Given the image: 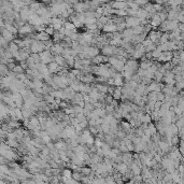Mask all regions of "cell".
Returning a JSON list of instances; mask_svg holds the SVG:
<instances>
[{"mask_svg":"<svg viewBox=\"0 0 184 184\" xmlns=\"http://www.w3.org/2000/svg\"><path fill=\"white\" fill-rule=\"evenodd\" d=\"M162 19H160V17H159L158 14H155L154 16H153V19H152V25L154 26H158L162 24Z\"/></svg>","mask_w":184,"mask_h":184,"instance_id":"6da1fadb","label":"cell"},{"mask_svg":"<svg viewBox=\"0 0 184 184\" xmlns=\"http://www.w3.org/2000/svg\"><path fill=\"white\" fill-rule=\"evenodd\" d=\"M2 35H3V38H6L8 41L12 40V39H13V36H12V33H9L8 30H3V31H2Z\"/></svg>","mask_w":184,"mask_h":184,"instance_id":"7a4b0ae2","label":"cell"},{"mask_svg":"<svg viewBox=\"0 0 184 184\" xmlns=\"http://www.w3.org/2000/svg\"><path fill=\"white\" fill-rule=\"evenodd\" d=\"M57 68H58V64L57 63H51L50 65H48V69H50V71H56L57 70Z\"/></svg>","mask_w":184,"mask_h":184,"instance_id":"3957f363","label":"cell"},{"mask_svg":"<svg viewBox=\"0 0 184 184\" xmlns=\"http://www.w3.org/2000/svg\"><path fill=\"white\" fill-rule=\"evenodd\" d=\"M103 54H106V55H109V54H113L114 52H113V48H111V46H107V48H103Z\"/></svg>","mask_w":184,"mask_h":184,"instance_id":"277c9868","label":"cell"},{"mask_svg":"<svg viewBox=\"0 0 184 184\" xmlns=\"http://www.w3.org/2000/svg\"><path fill=\"white\" fill-rule=\"evenodd\" d=\"M31 31V28H30V26H23L22 28H21V33H30Z\"/></svg>","mask_w":184,"mask_h":184,"instance_id":"5b68a950","label":"cell"},{"mask_svg":"<svg viewBox=\"0 0 184 184\" xmlns=\"http://www.w3.org/2000/svg\"><path fill=\"white\" fill-rule=\"evenodd\" d=\"M141 121L143 123H149L150 122V116L149 115H143V116H141Z\"/></svg>","mask_w":184,"mask_h":184,"instance_id":"8992f818","label":"cell"},{"mask_svg":"<svg viewBox=\"0 0 184 184\" xmlns=\"http://www.w3.org/2000/svg\"><path fill=\"white\" fill-rule=\"evenodd\" d=\"M45 33H48V35H52V33H54V28H53V27H48V28H46V29H45Z\"/></svg>","mask_w":184,"mask_h":184,"instance_id":"52a82bcc","label":"cell"},{"mask_svg":"<svg viewBox=\"0 0 184 184\" xmlns=\"http://www.w3.org/2000/svg\"><path fill=\"white\" fill-rule=\"evenodd\" d=\"M121 93H120V89H116V92L114 93V98L115 99H118V98H120V97H121Z\"/></svg>","mask_w":184,"mask_h":184,"instance_id":"ba28073f","label":"cell"},{"mask_svg":"<svg viewBox=\"0 0 184 184\" xmlns=\"http://www.w3.org/2000/svg\"><path fill=\"white\" fill-rule=\"evenodd\" d=\"M13 71H15V72H22V68L21 67H15L14 69H13Z\"/></svg>","mask_w":184,"mask_h":184,"instance_id":"9c48e42d","label":"cell"}]
</instances>
